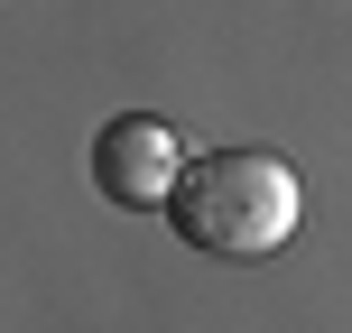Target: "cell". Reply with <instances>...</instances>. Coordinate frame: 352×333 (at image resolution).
I'll list each match as a JSON object with an SVG mask.
<instances>
[{"label": "cell", "mask_w": 352, "mask_h": 333, "mask_svg": "<svg viewBox=\"0 0 352 333\" xmlns=\"http://www.w3.org/2000/svg\"><path fill=\"white\" fill-rule=\"evenodd\" d=\"M158 213L204 260H269L297 231V167L269 158V148H204V158L176 167Z\"/></svg>", "instance_id": "cell-1"}, {"label": "cell", "mask_w": 352, "mask_h": 333, "mask_svg": "<svg viewBox=\"0 0 352 333\" xmlns=\"http://www.w3.org/2000/svg\"><path fill=\"white\" fill-rule=\"evenodd\" d=\"M176 167H186V148H176V130L158 111H121V121H102V139H93V185H102L111 204H130V213H158Z\"/></svg>", "instance_id": "cell-2"}]
</instances>
